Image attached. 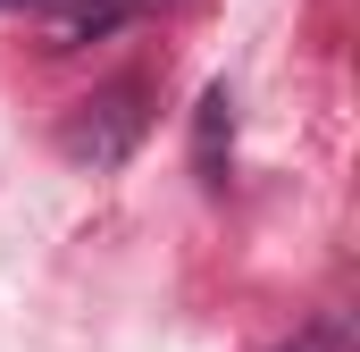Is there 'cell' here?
Masks as SVG:
<instances>
[{
    "label": "cell",
    "mask_w": 360,
    "mask_h": 352,
    "mask_svg": "<svg viewBox=\"0 0 360 352\" xmlns=\"http://www.w3.org/2000/svg\"><path fill=\"white\" fill-rule=\"evenodd\" d=\"M134 143H143V84H134V76H126V84L84 92V101H76V118L59 126V151H68L76 168H92V176H109Z\"/></svg>",
    "instance_id": "1"
},
{
    "label": "cell",
    "mask_w": 360,
    "mask_h": 352,
    "mask_svg": "<svg viewBox=\"0 0 360 352\" xmlns=\"http://www.w3.org/2000/svg\"><path fill=\"white\" fill-rule=\"evenodd\" d=\"M117 17H126V0H68L42 17V34H51V51H76V42H101Z\"/></svg>",
    "instance_id": "2"
},
{
    "label": "cell",
    "mask_w": 360,
    "mask_h": 352,
    "mask_svg": "<svg viewBox=\"0 0 360 352\" xmlns=\"http://www.w3.org/2000/svg\"><path fill=\"white\" fill-rule=\"evenodd\" d=\"M218 151H226V84L201 92V176L218 184Z\"/></svg>",
    "instance_id": "3"
},
{
    "label": "cell",
    "mask_w": 360,
    "mask_h": 352,
    "mask_svg": "<svg viewBox=\"0 0 360 352\" xmlns=\"http://www.w3.org/2000/svg\"><path fill=\"white\" fill-rule=\"evenodd\" d=\"M276 352H344V319H319V327H302L293 344H276Z\"/></svg>",
    "instance_id": "4"
},
{
    "label": "cell",
    "mask_w": 360,
    "mask_h": 352,
    "mask_svg": "<svg viewBox=\"0 0 360 352\" xmlns=\"http://www.w3.org/2000/svg\"><path fill=\"white\" fill-rule=\"evenodd\" d=\"M0 8H17V17H51V8H68V0H0Z\"/></svg>",
    "instance_id": "5"
}]
</instances>
